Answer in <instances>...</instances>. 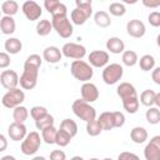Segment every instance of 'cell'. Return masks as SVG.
Returning a JSON list of instances; mask_svg holds the SVG:
<instances>
[{"mask_svg": "<svg viewBox=\"0 0 160 160\" xmlns=\"http://www.w3.org/2000/svg\"><path fill=\"white\" fill-rule=\"evenodd\" d=\"M148 20H149V24L154 28H159L160 26V12L159 11H152L149 14L148 16Z\"/></svg>", "mask_w": 160, "mask_h": 160, "instance_id": "obj_43", "label": "cell"}, {"mask_svg": "<svg viewBox=\"0 0 160 160\" xmlns=\"http://www.w3.org/2000/svg\"><path fill=\"white\" fill-rule=\"evenodd\" d=\"M102 160H112L111 158H105V159H102Z\"/></svg>", "mask_w": 160, "mask_h": 160, "instance_id": "obj_55", "label": "cell"}, {"mask_svg": "<svg viewBox=\"0 0 160 160\" xmlns=\"http://www.w3.org/2000/svg\"><path fill=\"white\" fill-rule=\"evenodd\" d=\"M109 62V54L104 50H94L89 54V65L94 68H104Z\"/></svg>", "mask_w": 160, "mask_h": 160, "instance_id": "obj_13", "label": "cell"}, {"mask_svg": "<svg viewBox=\"0 0 160 160\" xmlns=\"http://www.w3.org/2000/svg\"><path fill=\"white\" fill-rule=\"evenodd\" d=\"M46 114H49V112H48V109L44 108V106H40V105L32 106V108L30 109V115H31V118H32L34 120H38V119L45 116Z\"/></svg>", "mask_w": 160, "mask_h": 160, "instance_id": "obj_42", "label": "cell"}, {"mask_svg": "<svg viewBox=\"0 0 160 160\" xmlns=\"http://www.w3.org/2000/svg\"><path fill=\"white\" fill-rule=\"evenodd\" d=\"M32 160H46L44 156H35V158H32Z\"/></svg>", "mask_w": 160, "mask_h": 160, "instance_id": "obj_53", "label": "cell"}, {"mask_svg": "<svg viewBox=\"0 0 160 160\" xmlns=\"http://www.w3.org/2000/svg\"><path fill=\"white\" fill-rule=\"evenodd\" d=\"M151 78H152V80H154L155 84L160 85V68H154V69H152Z\"/></svg>", "mask_w": 160, "mask_h": 160, "instance_id": "obj_48", "label": "cell"}, {"mask_svg": "<svg viewBox=\"0 0 160 160\" xmlns=\"http://www.w3.org/2000/svg\"><path fill=\"white\" fill-rule=\"evenodd\" d=\"M121 60H122V64L126 65V66H134L136 62H138V54L134 51V50H126L122 52V56H121Z\"/></svg>", "mask_w": 160, "mask_h": 160, "instance_id": "obj_36", "label": "cell"}, {"mask_svg": "<svg viewBox=\"0 0 160 160\" xmlns=\"http://www.w3.org/2000/svg\"><path fill=\"white\" fill-rule=\"evenodd\" d=\"M6 148H8V139L5 138V135L0 134V152L6 150Z\"/></svg>", "mask_w": 160, "mask_h": 160, "instance_id": "obj_49", "label": "cell"}, {"mask_svg": "<svg viewBox=\"0 0 160 160\" xmlns=\"http://www.w3.org/2000/svg\"><path fill=\"white\" fill-rule=\"evenodd\" d=\"M71 136H69L66 132H64L62 130H58L56 132V139H55V144L59 145L60 148H64V146H68L71 141Z\"/></svg>", "mask_w": 160, "mask_h": 160, "instance_id": "obj_40", "label": "cell"}, {"mask_svg": "<svg viewBox=\"0 0 160 160\" xmlns=\"http://www.w3.org/2000/svg\"><path fill=\"white\" fill-rule=\"evenodd\" d=\"M10 55L6 51H0V69H6L10 65Z\"/></svg>", "mask_w": 160, "mask_h": 160, "instance_id": "obj_45", "label": "cell"}, {"mask_svg": "<svg viewBox=\"0 0 160 160\" xmlns=\"http://www.w3.org/2000/svg\"><path fill=\"white\" fill-rule=\"evenodd\" d=\"M44 6L48 10V12L51 14V18L54 16H68V9L66 6L58 1V0H45Z\"/></svg>", "mask_w": 160, "mask_h": 160, "instance_id": "obj_12", "label": "cell"}, {"mask_svg": "<svg viewBox=\"0 0 160 160\" xmlns=\"http://www.w3.org/2000/svg\"><path fill=\"white\" fill-rule=\"evenodd\" d=\"M155 106L156 108L160 106V92H156V96H155Z\"/></svg>", "mask_w": 160, "mask_h": 160, "instance_id": "obj_51", "label": "cell"}, {"mask_svg": "<svg viewBox=\"0 0 160 160\" xmlns=\"http://www.w3.org/2000/svg\"><path fill=\"white\" fill-rule=\"evenodd\" d=\"M76 4V9L84 11L85 14H88L89 16H91L92 14V5H91V0H76L75 1Z\"/></svg>", "mask_w": 160, "mask_h": 160, "instance_id": "obj_41", "label": "cell"}, {"mask_svg": "<svg viewBox=\"0 0 160 160\" xmlns=\"http://www.w3.org/2000/svg\"><path fill=\"white\" fill-rule=\"evenodd\" d=\"M116 94H118V96H119L121 100L138 96V92H136L134 85L130 84V82H121V84L118 86V89H116Z\"/></svg>", "mask_w": 160, "mask_h": 160, "instance_id": "obj_18", "label": "cell"}, {"mask_svg": "<svg viewBox=\"0 0 160 160\" xmlns=\"http://www.w3.org/2000/svg\"><path fill=\"white\" fill-rule=\"evenodd\" d=\"M42 58L49 64H56V62H59L61 60L62 54H61V50L59 48H56V46H48L42 51Z\"/></svg>", "mask_w": 160, "mask_h": 160, "instance_id": "obj_17", "label": "cell"}, {"mask_svg": "<svg viewBox=\"0 0 160 160\" xmlns=\"http://www.w3.org/2000/svg\"><path fill=\"white\" fill-rule=\"evenodd\" d=\"M41 145V139L40 134L38 131H30L26 134L21 142V152L24 155H34Z\"/></svg>", "mask_w": 160, "mask_h": 160, "instance_id": "obj_5", "label": "cell"}, {"mask_svg": "<svg viewBox=\"0 0 160 160\" xmlns=\"http://www.w3.org/2000/svg\"><path fill=\"white\" fill-rule=\"evenodd\" d=\"M1 11L5 16H14L19 11V4L15 0H6L1 4Z\"/></svg>", "mask_w": 160, "mask_h": 160, "instance_id": "obj_26", "label": "cell"}, {"mask_svg": "<svg viewBox=\"0 0 160 160\" xmlns=\"http://www.w3.org/2000/svg\"><path fill=\"white\" fill-rule=\"evenodd\" d=\"M70 18H71V21L75 24V25H84L86 22V20L90 18L88 14H85L84 11L79 10V9H74L70 14Z\"/></svg>", "mask_w": 160, "mask_h": 160, "instance_id": "obj_34", "label": "cell"}, {"mask_svg": "<svg viewBox=\"0 0 160 160\" xmlns=\"http://www.w3.org/2000/svg\"><path fill=\"white\" fill-rule=\"evenodd\" d=\"M100 126L102 130H111L115 128L114 124V116H112V111H104L100 114L99 119H98Z\"/></svg>", "mask_w": 160, "mask_h": 160, "instance_id": "obj_22", "label": "cell"}, {"mask_svg": "<svg viewBox=\"0 0 160 160\" xmlns=\"http://www.w3.org/2000/svg\"><path fill=\"white\" fill-rule=\"evenodd\" d=\"M71 109L74 111V114L82 121L89 122L91 120L96 119V110L86 101H84L82 99H78L72 102Z\"/></svg>", "mask_w": 160, "mask_h": 160, "instance_id": "obj_2", "label": "cell"}, {"mask_svg": "<svg viewBox=\"0 0 160 160\" xmlns=\"http://www.w3.org/2000/svg\"><path fill=\"white\" fill-rule=\"evenodd\" d=\"M70 160H84V159H82L81 156H72Z\"/></svg>", "mask_w": 160, "mask_h": 160, "instance_id": "obj_54", "label": "cell"}, {"mask_svg": "<svg viewBox=\"0 0 160 160\" xmlns=\"http://www.w3.org/2000/svg\"><path fill=\"white\" fill-rule=\"evenodd\" d=\"M106 49L111 52V54H121L125 50V44L120 38L112 36L109 38L106 41Z\"/></svg>", "mask_w": 160, "mask_h": 160, "instance_id": "obj_19", "label": "cell"}, {"mask_svg": "<svg viewBox=\"0 0 160 160\" xmlns=\"http://www.w3.org/2000/svg\"><path fill=\"white\" fill-rule=\"evenodd\" d=\"M4 48L6 50L8 54H18L21 51L22 49V44L21 41L18 39V38H9L8 40H5V44H4Z\"/></svg>", "mask_w": 160, "mask_h": 160, "instance_id": "obj_23", "label": "cell"}, {"mask_svg": "<svg viewBox=\"0 0 160 160\" xmlns=\"http://www.w3.org/2000/svg\"><path fill=\"white\" fill-rule=\"evenodd\" d=\"M15 29H16V24L12 16H2L0 19V30L2 34L11 35L15 32Z\"/></svg>", "mask_w": 160, "mask_h": 160, "instance_id": "obj_20", "label": "cell"}, {"mask_svg": "<svg viewBox=\"0 0 160 160\" xmlns=\"http://www.w3.org/2000/svg\"><path fill=\"white\" fill-rule=\"evenodd\" d=\"M142 4L146 8H158L160 5V0H155V1H149V0H142Z\"/></svg>", "mask_w": 160, "mask_h": 160, "instance_id": "obj_50", "label": "cell"}, {"mask_svg": "<svg viewBox=\"0 0 160 160\" xmlns=\"http://www.w3.org/2000/svg\"><path fill=\"white\" fill-rule=\"evenodd\" d=\"M59 130H62L64 132H66L69 136L74 138L76 134H78V125L74 120L71 119H64L61 122H60V129Z\"/></svg>", "mask_w": 160, "mask_h": 160, "instance_id": "obj_24", "label": "cell"}, {"mask_svg": "<svg viewBox=\"0 0 160 160\" xmlns=\"http://www.w3.org/2000/svg\"><path fill=\"white\" fill-rule=\"evenodd\" d=\"M0 82L2 88H5L6 90L15 89L19 84V75L14 70H4L0 74Z\"/></svg>", "mask_w": 160, "mask_h": 160, "instance_id": "obj_11", "label": "cell"}, {"mask_svg": "<svg viewBox=\"0 0 160 160\" xmlns=\"http://www.w3.org/2000/svg\"><path fill=\"white\" fill-rule=\"evenodd\" d=\"M54 121H55L54 116L50 115V114H46L45 116L35 120V126H36L38 130H44V129H46L49 126H54Z\"/></svg>", "mask_w": 160, "mask_h": 160, "instance_id": "obj_37", "label": "cell"}, {"mask_svg": "<svg viewBox=\"0 0 160 160\" xmlns=\"http://www.w3.org/2000/svg\"><path fill=\"white\" fill-rule=\"evenodd\" d=\"M122 101V106L124 109L126 110V112L129 114H135L138 110H139V98L138 96H134V98H129V99H125V100H121Z\"/></svg>", "mask_w": 160, "mask_h": 160, "instance_id": "obj_31", "label": "cell"}, {"mask_svg": "<svg viewBox=\"0 0 160 160\" xmlns=\"http://www.w3.org/2000/svg\"><path fill=\"white\" fill-rule=\"evenodd\" d=\"M50 160H66V154L62 150H52L50 152Z\"/></svg>", "mask_w": 160, "mask_h": 160, "instance_id": "obj_47", "label": "cell"}, {"mask_svg": "<svg viewBox=\"0 0 160 160\" xmlns=\"http://www.w3.org/2000/svg\"><path fill=\"white\" fill-rule=\"evenodd\" d=\"M70 72L76 80L82 82H89L94 75L92 68L84 60H74L70 65Z\"/></svg>", "mask_w": 160, "mask_h": 160, "instance_id": "obj_1", "label": "cell"}, {"mask_svg": "<svg viewBox=\"0 0 160 160\" xmlns=\"http://www.w3.org/2000/svg\"><path fill=\"white\" fill-rule=\"evenodd\" d=\"M90 160H100V159H98V158H92V159H90Z\"/></svg>", "mask_w": 160, "mask_h": 160, "instance_id": "obj_56", "label": "cell"}, {"mask_svg": "<svg viewBox=\"0 0 160 160\" xmlns=\"http://www.w3.org/2000/svg\"><path fill=\"white\" fill-rule=\"evenodd\" d=\"M0 160H16L12 155H5V156H2Z\"/></svg>", "mask_w": 160, "mask_h": 160, "instance_id": "obj_52", "label": "cell"}, {"mask_svg": "<svg viewBox=\"0 0 160 160\" xmlns=\"http://www.w3.org/2000/svg\"><path fill=\"white\" fill-rule=\"evenodd\" d=\"M38 70H31V69H25L22 70V74L19 78V84L22 89L25 90H31L36 86L38 84Z\"/></svg>", "mask_w": 160, "mask_h": 160, "instance_id": "obj_8", "label": "cell"}, {"mask_svg": "<svg viewBox=\"0 0 160 160\" xmlns=\"http://www.w3.org/2000/svg\"><path fill=\"white\" fill-rule=\"evenodd\" d=\"M124 75V69L120 64L112 62L104 68L102 70V80L106 85H114L119 80H121Z\"/></svg>", "mask_w": 160, "mask_h": 160, "instance_id": "obj_4", "label": "cell"}, {"mask_svg": "<svg viewBox=\"0 0 160 160\" xmlns=\"http://www.w3.org/2000/svg\"><path fill=\"white\" fill-rule=\"evenodd\" d=\"M146 121L151 125H156L160 122V110L156 106H150L145 112Z\"/></svg>", "mask_w": 160, "mask_h": 160, "instance_id": "obj_32", "label": "cell"}, {"mask_svg": "<svg viewBox=\"0 0 160 160\" xmlns=\"http://www.w3.org/2000/svg\"><path fill=\"white\" fill-rule=\"evenodd\" d=\"M0 19H1V10H0Z\"/></svg>", "mask_w": 160, "mask_h": 160, "instance_id": "obj_57", "label": "cell"}, {"mask_svg": "<svg viewBox=\"0 0 160 160\" xmlns=\"http://www.w3.org/2000/svg\"><path fill=\"white\" fill-rule=\"evenodd\" d=\"M8 134H9V138L12 140V141H20V140H24V138L26 136L28 131H26V126L24 124H20V122H11L8 128Z\"/></svg>", "mask_w": 160, "mask_h": 160, "instance_id": "obj_16", "label": "cell"}, {"mask_svg": "<svg viewBox=\"0 0 160 160\" xmlns=\"http://www.w3.org/2000/svg\"><path fill=\"white\" fill-rule=\"evenodd\" d=\"M118 160H140V158L134 154V152H130V151H122L119 154L118 156Z\"/></svg>", "mask_w": 160, "mask_h": 160, "instance_id": "obj_46", "label": "cell"}, {"mask_svg": "<svg viewBox=\"0 0 160 160\" xmlns=\"http://www.w3.org/2000/svg\"><path fill=\"white\" fill-rule=\"evenodd\" d=\"M94 21H95V24H96L98 26H100V28H108V26L111 25V19H110L109 14H108L106 11H102V10L95 12V15H94Z\"/></svg>", "mask_w": 160, "mask_h": 160, "instance_id": "obj_27", "label": "cell"}, {"mask_svg": "<svg viewBox=\"0 0 160 160\" xmlns=\"http://www.w3.org/2000/svg\"><path fill=\"white\" fill-rule=\"evenodd\" d=\"M51 25H52V29L58 32V35L64 38V39L70 38L74 32L72 24L70 22L68 16H54V18H51Z\"/></svg>", "mask_w": 160, "mask_h": 160, "instance_id": "obj_3", "label": "cell"}, {"mask_svg": "<svg viewBox=\"0 0 160 160\" xmlns=\"http://www.w3.org/2000/svg\"><path fill=\"white\" fill-rule=\"evenodd\" d=\"M146 160H160V136L156 135L150 139V142L144 149Z\"/></svg>", "mask_w": 160, "mask_h": 160, "instance_id": "obj_10", "label": "cell"}, {"mask_svg": "<svg viewBox=\"0 0 160 160\" xmlns=\"http://www.w3.org/2000/svg\"><path fill=\"white\" fill-rule=\"evenodd\" d=\"M101 131H102V129H101V126L96 119L86 122V132L90 136H98V135H100Z\"/></svg>", "mask_w": 160, "mask_h": 160, "instance_id": "obj_38", "label": "cell"}, {"mask_svg": "<svg viewBox=\"0 0 160 160\" xmlns=\"http://www.w3.org/2000/svg\"><path fill=\"white\" fill-rule=\"evenodd\" d=\"M61 54L68 59L81 60L86 55V49L85 46L76 44V42H66L61 48Z\"/></svg>", "mask_w": 160, "mask_h": 160, "instance_id": "obj_7", "label": "cell"}, {"mask_svg": "<svg viewBox=\"0 0 160 160\" xmlns=\"http://www.w3.org/2000/svg\"><path fill=\"white\" fill-rule=\"evenodd\" d=\"M155 96H156V92L154 90H150V89H146L141 92L140 95V100L139 102H141L144 106H154L155 105Z\"/></svg>", "mask_w": 160, "mask_h": 160, "instance_id": "obj_25", "label": "cell"}, {"mask_svg": "<svg viewBox=\"0 0 160 160\" xmlns=\"http://www.w3.org/2000/svg\"><path fill=\"white\" fill-rule=\"evenodd\" d=\"M41 62H42V60H41L40 55H38V54H31V55L28 56V59L25 60L24 68H25V69H31V70H38V71H39V69H40V66H41Z\"/></svg>", "mask_w": 160, "mask_h": 160, "instance_id": "obj_29", "label": "cell"}, {"mask_svg": "<svg viewBox=\"0 0 160 160\" xmlns=\"http://www.w3.org/2000/svg\"><path fill=\"white\" fill-rule=\"evenodd\" d=\"M126 31L132 38H136V39L142 38L145 35V31H146L145 24L141 20L132 19V20L128 21V24H126Z\"/></svg>", "mask_w": 160, "mask_h": 160, "instance_id": "obj_15", "label": "cell"}, {"mask_svg": "<svg viewBox=\"0 0 160 160\" xmlns=\"http://www.w3.org/2000/svg\"><path fill=\"white\" fill-rule=\"evenodd\" d=\"M56 132L58 130L55 129V126H49L44 130H41V139L46 142V144H55V139H56Z\"/></svg>", "mask_w": 160, "mask_h": 160, "instance_id": "obj_35", "label": "cell"}, {"mask_svg": "<svg viewBox=\"0 0 160 160\" xmlns=\"http://www.w3.org/2000/svg\"><path fill=\"white\" fill-rule=\"evenodd\" d=\"M112 116H114L115 128H121L125 124V116L121 111H112Z\"/></svg>", "mask_w": 160, "mask_h": 160, "instance_id": "obj_44", "label": "cell"}, {"mask_svg": "<svg viewBox=\"0 0 160 160\" xmlns=\"http://www.w3.org/2000/svg\"><path fill=\"white\" fill-rule=\"evenodd\" d=\"M21 10L25 15V18L30 21H35L38 19H40L41 14H42V10H41V6L36 2V1H32V0H28L22 4L21 6Z\"/></svg>", "mask_w": 160, "mask_h": 160, "instance_id": "obj_9", "label": "cell"}, {"mask_svg": "<svg viewBox=\"0 0 160 160\" xmlns=\"http://www.w3.org/2000/svg\"><path fill=\"white\" fill-rule=\"evenodd\" d=\"M130 139L135 144H142L148 140V131L142 126H135L130 131Z\"/></svg>", "mask_w": 160, "mask_h": 160, "instance_id": "obj_21", "label": "cell"}, {"mask_svg": "<svg viewBox=\"0 0 160 160\" xmlns=\"http://www.w3.org/2000/svg\"><path fill=\"white\" fill-rule=\"evenodd\" d=\"M12 118H14V121L15 122H20V124H24L28 118H29V110L22 106V105H19L14 109L12 111Z\"/></svg>", "mask_w": 160, "mask_h": 160, "instance_id": "obj_28", "label": "cell"}, {"mask_svg": "<svg viewBox=\"0 0 160 160\" xmlns=\"http://www.w3.org/2000/svg\"><path fill=\"white\" fill-rule=\"evenodd\" d=\"M51 30H52V25H51V21L48 19H42L36 24V34L40 36L49 35Z\"/></svg>", "mask_w": 160, "mask_h": 160, "instance_id": "obj_33", "label": "cell"}, {"mask_svg": "<svg viewBox=\"0 0 160 160\" xmlns=\"http://www.w3.org/2000/svg\"><path fill=\"white\" fill-rule=\"evenodd\" d=\"M24 100H25V92L22 90H20L19 88H15V89L8 90L4 94L1 102L8 109H15L16 106L21 105Z\"/></svg>", "mask_w": 160, "mask_h": 160, "instance_id": "obj_6", "label": "cell"}, {"mask_svg": "<svg viewBox=\"0 0 160 160\" xmlns=\"http://www.w3.org/2000/svg\"><path fill=\"white\" fill-rule=\"evenodd\" d=\"M109 11L114 16H124L126 12V8L121 2H111L109 5Z\"/></svg>", "mask_w": 160, "mask_h": 160, "instance_id": "obj_39", "label": "cell"}, {"mask_svg": "<svg viewBox=\"0 0 160 160\" xmlns=\"http://www.w3.org/2000/svg\"><path fill=\"white\" fill-rule=\"evenodd\" d=\"M80 91H81V99L89 104L96 101L99 98V90L96 85L92 82H84L81 85Z\"/></svg>", "mask_w": 160, "mask_h": 160, "instance_id": "obj_14", "label": "cell"}, {"mask_svg": "<svg viewBox=\"0 0 160 160\" xmlns=\"http://www.w3.org/2000/svg\"><path fill=\"white\" fill-rule=\"evenodd\" d=\"M139 61V65H140V69L142 71H150L155 68V58L150 54H146V55H142L140 58Z\"/></svg>", "mask_w": 160, "mask_h": 160, "instance_id": "obj_30", "label": "cell"}]
</instances>
